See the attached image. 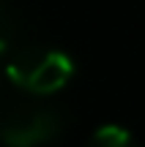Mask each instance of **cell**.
<instances>
[{
    "label": "cell",
    "instance_id": "1",
    "mask_svg": "<svg viewBox=\"0 0 145 147\" xmlns=\"http://www.w3.org/2000/svg\"><path fill=\"white\" fill-rule=\"evenodd\" d=\"M5 76L30 95H52L74 76V60L52 47H19L5 57Z\"/></svg>",
    "mask_w": 145,
    "mask_h": 147
},
{
    "label": "cell",
    "instance_id": "2",
    "mask_svg": "<svg viewBox=\"0 0 145 147\" xmlns=\"http://www.w3.org/2000/svg\"><path fill=\"white\" fill-rule=\"evenodd\" d=\"M63 131V115L44 104H14L0 120V142L5 147H44Z\"/></svg>",
    "mask_w": 145,
    "mask_h": 147
},
{
    "label": "cell",
    "instance_id": "3",
    "mask_svg": "<svg viewBox=\"0 0 145 147\" xmlns=\"http://www.w3.org/2000/svg\"><path fill=\"white\" fill-rule=\"evenodd\" d=\"M88 147H137V142L123 125H101L88 139Z\"/></svg>",
    "mask_w": 145,
    "mask_h": 147
},
{
    "label": "cell",
    "instance_id": "4",
    "mask_svg": "<svg viewBox=\"0 0 145 147\" xmlns=\"http://www.w3.org/2000/svg\"><path fill=\"white\" fill-rule=\"evenodd\" d=\"M14 19H11L8 8L0 3V60L8 57L11 49H14Z\"/></svg>",
    "mask_w": 145,
    "mask_h": 147
}]
</instances>
